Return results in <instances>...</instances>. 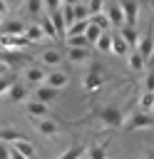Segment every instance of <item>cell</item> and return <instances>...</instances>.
<instances>
[{"label": "cell", "instance_id": "1", "mask_svg": "<svg viewBox=\"0 0 154 159\" xmlns=\"http://www.w3.org/2000/svg\"><path fill=\"white\" fill-rule=\"evenodd\" d=\"M92 117L94 119H99L104 127H109V129H124V122H127V117H124V112L117 107V104H102V107H94V112H92Z\"/></svg>", "mask_w": 154, "mask_h": 159}, {"label": "cell", "instance_id": "2", "mask_svg": "<svg viewBox=\"0 0 154 159\" xmlns=\"http://www.w3.org/2000/svg\"><path fill=\"white\" fill-rule=\"evenodd\" d=\"M149 127H154V114L142 112V109H134L124 122V132H137V129H149Z\"/></svg>", "mask_w": 154, "mask_h": 159}, {"label": "cell", "instance_id": "3", "mask_svg": "<svg viewBox=\"0 0 154 159\" xmlns=\"http://www.w3.org/2000/svg\"><path fill=\"white\" fill-rule=\"evenodd\" d=\"M139 52H142V57L149 62L152 57H154V22H149L147 25V30H144V35H142V40H139V47H137Z\"/></svg>", "mask_w": 154, "mask_h": 159}, {"label": "cell", "instance_id": "4", "mask_svg": "<svg viewBox=\"0 0 154 159\" xmlns=\"http://www.w3.org/2000/svg\"><path fill=\"white\" fill-rule=\"evenodd\" d=\"M102 72H104V67H102L99 62H92V65H89V72H87V77H84V89H87V92H97V89L102 87Z\"/></svg>", "mask_w": 154, "mask_h": 159}, {"label": "cell", "instance_id": "5", "mask_svg": "<svg viewBox=\"0 0 154 159\" xmlns=\"http://www.w3.org/2000/svg\"><path fill=\"white\" fill-rule=\"evenodd\" d=\"M104 15H107L109 22L117 25V27H124V25H127V17H124V10H122V2H104Z\"/></svg>", "mask_w": 154, "mask_h": 159}, {"label": "cell", "instance_id": "6", "mask_svg": "<svg viewBox=\"0 0 154 159\" xmlns=\"http://www.w3.org/2000/svg\"><path fill=\"white\" fill-rule=\"evenodd\" d=\"M47 70L42 67V65H30L27 70H25V80L27 82H32V84H37V87H42L45 82H47Z\"/></svg>", "mask_w": 154, "mask_h": 159}, {"label": "cell", "instance_id": "7", "mask_svg": "<svg viewBox=\"0 0 154 159\" xmlns=\"http://www.w3.org/2000/svg\"><path fill=\"white\" fill-rule=\"evenodd\" d=\"M0 62H5L7 67H17V65H25V62H32V57L25 55V52H7V50H0Z\"/></svg>", "mask_w": 154, "mask_h": 159}, {"label": "cell", "instance_id": "8", "mask_svg": "<svg viewBox=\"0 0 154 159\" xmlns=\"http://www.w3.org/2000/svg\"><path fill=\"white\" fill-rule=\"evenodd\" d=\"M32 127H35L42 137H57V134H60V127H57V122H52V119H35Z\"/></svg>", "mask_w": 154, "mask_h": 159}, {"label": "cell", "instance_id": "9", "mask_svg": "<svg viewBox=\"0 0 154 159\" xmlns=\"http://www.w3.org/2000/svg\"><path fill=\"white\" fill-rule=\"evenodd\" d=\"M119 35H122V40L129 45V50H137L139 47V32H137V27H132V25H124V27H119Z\"/></svg>", "mask_w": 154, "mask_h": 159}, {"label": "cell", "instance_id": "10", "mask_svg": "<svg viewBox=\"0 0 154 159\" xmlns=\"http://www.w3.org/2000/svg\"><path fill=\"white\" fill-rule=\"evenodd\" d=\"M25 30H27L25 22H20V20H7V22H2L0 35H25Z\"/></svg>", "mask_w": 154, "mask_h": 159}, {"label": "cell", "instance_id": "11", "mask_svg": "<svg viewBox=\"0 0 154 159\" xmlns=\"http://www.w3.org/2000/svg\"><path fill=\"white\" fill-rule=\"evenodd\" d=\"M67 82H70V77H67L65 72H60V70H52V72L47 75V82H45V84H50L52 89H62Z\"/></svg>", "mask_w": 154, "mask_h": 159}, {"label": "cell", "instance_id": "12", "mask_svg": "<svg viewBox=\"0 0 154 159\" xmlns=\"http://www.w3.org/2000/svg\"><path fill=\"white\" fill-rule=\"evenodd\" d=\"M57 94H60V89H52L50 84H42V87H37V92H35V99H37V102H42V104H47V102L57 99Z\"/></svg>", "mask_w": 154, "mask_h": 159}, {"label": "cell", "instance_id": "13", "mask_svg": "<svg viewBox=\"0 0 154 159\" xmlns=\"http://www.w3.org/2000/svg\"><path fill=\"white\" fill-rule=\"evenodd\" d=\"M122 10H124V17H127V25H132V27H134L137 15H139V2L127 0V2H122Z\"/></svg>", "mask_w": 154, "mask_h": 159}, {"label": "cell", "instance_id": "14", "mask_svg": "<svg viewBox=\"0 0 154 159\" xmlns=\"http://www.w3.org/2000/svg\"><path fill=\"white\" fill-rule=\"evenodd\" d=\"M92 52L84 47H67V60L70 62H89Z\"/></svg>", "mask_w": 154, "mask_h": 159}, {"label": "cell", "instance_id": "15", "mask_svg": "<svg viewBox=\"0 0 154 159\" xmlns=\"http://www.w3.org/2000/svg\"><path fill=\"white\" fill-rule=\"evenodd\" d=\"M27 94H30L27 84H25V82H17V84L7 92V99H10V102H25V99H27Z\"/></svg>", "mask_w": 154, "mask_h": 159}, {"label": "cell", "instance_id": "16", "mask_svg": "<svg viewBox=\"0 0 154 159\" xmlns=\"http://www.w3.org/2000/svg\"><path fill=\"white\" fill-rule=\"evenodd\" d=\"M50 20H52V25H55V30H57V37H65V40H67V22H65V17H62V10L50 12Z\"/></svg>", "mask_w": 154, "mask_h": 159}, {"label": "cell", "instance_id": "17", "mask_svg": "<svg viewBox=\"0 0 154 159\" xmlns=\"http://www.w3.org/2000/svg\"><path fill=\"white\" fill-rule=\"evenodd\" d=\"M60 60H62V55H60V50H55V47H47V50H42V55H40V62L47 65V67H55Z\"/></svg>", "mask_w": 154, "mask_h": 159}, {"label": "cell", "instance_id": "18", "mask_svg": "<svg viewBox=\"0 0 154 159\" xmlns=\"http://www.w3.org/2000/svg\"><path fill=\"white\" fill-rule=\"evenodd\" d=\"M84 154H87V147H84V144H72V147H67L57 159H82Z\"/></svg>", "mask_w": 154, "mask_h": 159}, {"label": "cell", "instance_id": "19", "mask_svg": "<svg viewBox=\"0 0 154 159\" xmlns=\"http://www.w3.org/2000/svg\"><path fill=\"white\" fill-rule=\"evenodd\" d=\"M37 25L42 27L45 37H50V40H57V30H55V25H52V20H50V15H47V12H45V15H40Z\"/></svg>", "mask_w": 154, "mask_h": 159}, {"label": "cell", "instance_id": "20", "mask_svg": "<svg viewBox=\"0 0 154 159\" xmlns=\"http://www.w3.org/2000/svg\"><path fill=\"white\" fill-rule=\"evenodd\" d=\"M27 114H30L32 119H45V114H47V104L32 99V102H27Z\"/></svg>", "mask_w": 154, "mask_h": 159}, {"label": "cell", "instance_id": "21", "mask_svg": "<svg viewBox=\"0 0 154 159\" xmlns=\"http://www.w3.org/2000/svg\"><path fill=\"white\" fill-rule=\"evenodd\" d=\"M144 65H147V60L142 57V52L139 50H132L129 52V70L132 72H144Z\"/></svg>", "mask_w": 154, "mask_h": 159}, {"label": "cell", "instance_id": "22", "mask_svg": "<svg viewBox=\"0 0 154 159\" xmlns=\"http://www.w3.org/2000/svg\"><path fill=\"white\" fill-rule=\"evenodd\" d=\"M112 52H114V55H129V52H132V50H129V45L122 40V35H119V32H114V35H112Z\"/></svg>", "mask_w": 154, "mask_h": 159}, {"label": "cell", "instance_id": "23", "mask_svg": "<svg viewBox=\"0 0 154 159\" xmlns=\"http://www.w3.org/2000/svg\"><path fill=\"white\" fill-rule=\"evenodd\" d=\"M12 149H15V152H20V154H22V157H27V159H35V147H32V142H27V139L15 142V144H12Z\"/></svg>", "mask_w": 154, "mask_h": 159}, {"label": "cell", "instance_id": "24", "mask_svg": "<svg viewBox=\"0 0 154 159\" xmlns=\"http://www.w3.org/2000/svg\"><path fill=\"white\" fill-rule=\"evenodd\" d=\"M15 84H17V72H15V70H10L7 75H2V77H0V94H2V92H10Z\"/></svg>", "mask_w": 154, "mask_h": 159}, {"label": "cell", "instance_id": "25", "mask_svg": "<svg viewBox=\"0 0 154 159\" xmlns=\"http://www.w3.org/2000/svg\"><path fill=\"white\" fill-rule=\"evenodd\" d=\"M20 139H25V137H22L17 129H12V127H2V129H0V142H5V144L12 142V144H15V142H20Z\"/></svg>", "mask_w": 154, "mask_h": 159}, {"label": "cell", "instance_id": "26", "mask_svg": "<svg viewBox=\"0 0 154 159\" xmlns=\"http://www.w3.org/2000/svg\"><path fill=\"white\" fill-rule=\"evenodd\" d=\"M87 159H109L107 157V144H89L87 147Z\"/></svg>", "mask_w": 154, "mask_h": 159}, {"label": "cell", "instance_id": "27", "mask_svg": "<svg viewBox=\"0 0 154 159\" xmlns=\"http://www.w3.org/2000/svg\"><path fill=\"white\" fill-rule=\"evenodd\" d=\"M87 30H89V20H79V22L70 25L67 37H79V35H87Z\"/></svg>", "mask_w": 154, "mask_h": 159}, {"label": "cell", "instance_id": "28", "mask_svg": "<svg viewBox=\"0 0 154 159\" xmlns=\"http://www.w3.org/2000/svg\"><path fill=\"white\" fill-rule=\"evenodd\" d=\"M25 37H27L30 42H40V40L45 37V32H42V27H40L37 22H30L27 30H25Z\"/></svg>", "mask_w": 154, "mask_h": 159}, {"label": "cell", "instance_id": "29", "mask_svg": "<svg viewBox=\"0 0 154 159\" xmlns=\"http://www.w3.org/2000/svg\"><path fill=\"white\" fill-rule=\"evenodd\" d=\"M62 17L67 22V30H70V25L77 22V17H75V2H62Z\"/></svg>", "mask_w": 154, "mask_h": 159}, {"label": "cell", "instance_id": "30", "mask_svg": "<svg viewBox=\"0 0 154 159\" xmlns=\"http://www.w3.org/2000/svg\"><path fill=\"white\" fill-rule=\"evenodd\" d=\"M75 17H77V22H79V20H89V17H92L89 5H87V2H75Z\"/></svg>", "mask_w": 154, "mask_h": 159}, {"label": "cell", "instance_id": "31", "mask_svg": "<svg viewBox=\"0 0 154 159\" xmlns=\"http://www.w3.org/2000/svg\"><path fill=\"white\" fill-rule=\"evenodd\" d=\"M67 42V47H84V50H89V40H87V35H79V37H67L65 40Z\"/></svg>", "mask_w": 154, "mask_h": 159}, {"label": "cell", "instance_id": "32", "mask_svg": "<svg viewBox=\"0 0 154 159\" xmlns=\"http://www.w3.org/2000/svg\"><path fill=\"white\" fill-rule=\"evenodd\" d=\"M89 22H92V25H97L102 32H107V30H109V25H112V22H109V17H107L104 12H102V15H94V17H89Z\"/></svg>", "mask_w": 154, "mask_h": 159}, {"label": "cell", "instance_id": "33", "mask_svg": "<svg viewBox=\"0 0 154 159\" xmlns=\"http://www.w3.org/2000/svg\"><path fill=\"white\" fill-rule=\"evenodd\" d=\"M139 109H142V112L154 109V92H144V94H142V99H139Z\"/></svg>", "mask_w": 154, "mask_h": 159}, {"label": "cell", "instance_id": "34", "mask_svg": "<svg viewBox=\"0 0 154 159\" xmlns=\"http://www.w3.org/2000/svg\"><path fill=\"white\" fill-rule=\"evenodd\" d=\"M97 47H99L102 52H112V32H102V37H99Z\"/></svg>", "mask_w": 154, "mask_h": 159}, {"label": "cell", "instance_id": "35", "mask_svg": "<svg viewBox=\"0 0 154 159\" xmlns=\"http://www.w3.org/2000/svg\"><path fill=\"white\" fill-rule=\"evenodd\" d=\"M42 10H45V2H40V0H27V12H30V15H42Z\"/></svg>", "mask_w": 154, "mask_h": 159}, {"label": "cell", "instance_id": "36", "mask_svg": "<svg viewBox=\"0 0 154 159\" xmlns=\"http://www.w3.org/2000/svg\"><path fill=\"white\" fill-rule=\"evenodd\" d=\"M99 37H102V30H99L97 25H92V22H89V30H87V40H89L92 45H97V42H99Z\"/></svg>", "mask_w": 154, "mask_h": 159}, {"label": "cell", "instance_id": "37", "mask_svg": "<svg viewBox=\"0 0 154 159\" xmlns=\"http://www.w3.org/2000/svg\"><path fill=\"white\" fill-rule=\"evenodd\" d=\"M87 5H89V12H92V17L104 12V2H99V0H87Z\"/></svg>", "mask_w": 154, "mask_h": 159}, {"label": "cell", "instance_id": "38", "mask_svg": "<svg viewBox=\"0 0 154 159\" xmlns=\"http://www.w3.org/2000/svg\"><path fill=\"white\" fill-rule=\"evenodd\" d=\"M144 92H154V67H152V72L144 80Z\"/></svg>", "mask_w": 154, "mask_h": 159}, {"label": "cell", "instance_id": "39", "mask_svg": "<svg viewBox=\"0 0 154 159\" xmlns=\"http://www.w3.org/2000/svg\"><path fill=\"white\" fill-rule=\"evenodd\" d=\"M7 72H10V67H7L5 62H0V77H2V75H7Z\"/></svg>", "mask_w": 154, "mask_h": 159}, {"label": "cell", "instance_id": "40", "mask_svg": "<svg viewBox=\"0 0 154 159\" xmlns=\"http://www.w3.org/2000/svg\"><path fill=\"white\" fill-rule=\"evenodd\" d=\"M5 12H7V2H2V0H0V15H5Z\"/></svg>", "mask_w": 154, "mask_h": 159}, {"label": "cell", "instance_id": "41", "mask_svg": "<svg viewBox=\"0 0 154 159\" xmlns=\"http://www.w3.org/2000/svg\"><path fill=\"white\" fill-rule=\"evenodd\" d=\"M12 159H27V157H22L20 152H15V149H12Z\"/></svg>", "mask_w": 154, "mask_h": 159}, {"label": "cell", "instance_id": "42", "mask_svg": "<svg viewBox=\"0 0 154 159\" xmlns=\"http://www.w3.org/2000/svg\"><path fill=\"white\" fill-rule=\"evenodd\" d=\"M147 159H154V152H147Z\"/></svg>", "mask_w": 154, "mask_h": 159}, {"label": "cell", "instance_id": "43", "mask_svg": "<svg viewBox=\"0 0 154 159\" xmlns=\"http://www.w3.org/2000/svg\"><path fill=\"white\" fill-rule=\"evenodd\" d=\"M0 27H2V15H0Z\"/></svg>", "mask_w": 154, "mask_h": 159}, {"label": "cell", "instance_id": "44", "mask_svg": "<svg viewBox=\"0 0 154 159\" xmlns=\"http://www.w3.org/2000/svg\"><path fill=\"white\" fill-rule=\"evenodd\" d=\"M149 7H152V10H154V2H152V5H149Z\"/></svg>", "mask_w": 154, "mask_h": 159}, {"label": "cell", "instance_id": "45", "mask_svg": "<svg viewBox=\"0 0 154 159\" xmlns=\"http://www.w3.org/2000/svg\"><path fill=\"white\" fill-rule=\"evenodd\" d=\"M0 50H2V42H0Z\"/></svg>", "mask_w": 154, "mask_h": 159}, {"label": "cell", "instance_id": "46", "mask_svg": "<svg viewBox=\"0 0 154 159\" xmlns=\"http://www.w3.org/2000/svg\"><path fill=\"white\" fill-rule=\"evenodd\" d=\"M152 60H154V57H152Z\"/></svg>", "mask_w": 154, "mask_h": 159}]
</instances>
